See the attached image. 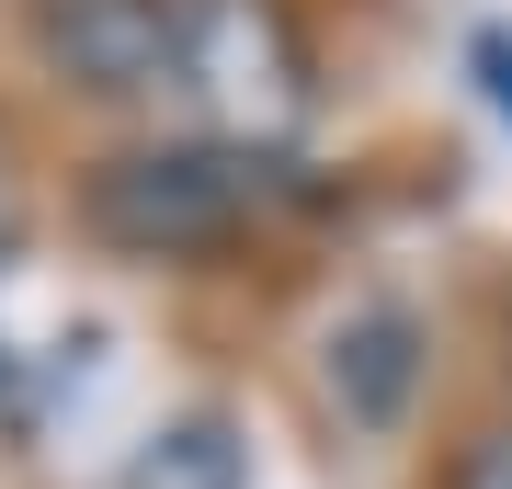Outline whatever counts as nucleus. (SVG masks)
<instances>
[{"mask_svg":"<svg viewBox=\"0 0 512 489\" xmlns=\"http://www.w3.org/2000/svg\"><path fill=\"white\" fill-rule=\"evenodd\" d=\"M274 205V160L239 137H137L80 171V228L114 262H194L228 251L239 228Z\"/></svg>","mask_w":512,"mask_h":489,"instance_id":"f257e3e1","label":"nucleus"},{"mask_svg":"<svg viewBox=\"0 0 512 489\" xmlns=\"http://www.w3.org/2000/svg\"><path fill=\"white\" fill-rule=\"evenodd\" d=\"M194 0H23V46L46 80L92 91V103H137L160 80H194Z\"/></svg>","mask_w":512,"mask_h":489,"instance_id":"f03ea898","label":"nucleus"},{"mask_svg":"<svg viewBox=\"0 0 512 489\" xmlns=\"http://www.w3.org/2000/svg\"><path fill=\"white\" fill-rule=\"evenodd\" d=\"M319 376H330V399H342V421L387 433V421L410 410V387H421V319H410V308H353V319H330Z\"/></svg>","mask_w":512,"mask_h":489,"instance_id":"7ed1b4c3","label":"nucleus"},{"mask_svg":"<svg viewBox=\"0 0 512 489\" xmlns=\"http://www.w3.org/2000/svg\"><path fill=\"white\" fill-rule=\"evenodd\" d=\"M103 489H251V444H239L228 410H183L148 444H126V467H114Z\"/></svg>","mask_w":512,"mask_h":489,"instance_id":"20e7f679","label":"nucleus"},{"mask_svg":"<svg viewBox=\"0 0 512 489\" xmlns=\"http://www.w3.org/2000/svg\"><path fill=\"white\" fill-rule=\"evenodd\" d=\"M444 489H512V433H478L467 455H456V478Z\"/></svg>","mask_w":512,"mask_h":489,"instance_id":"39448f33","label":"nucleus"}]
</instances>
